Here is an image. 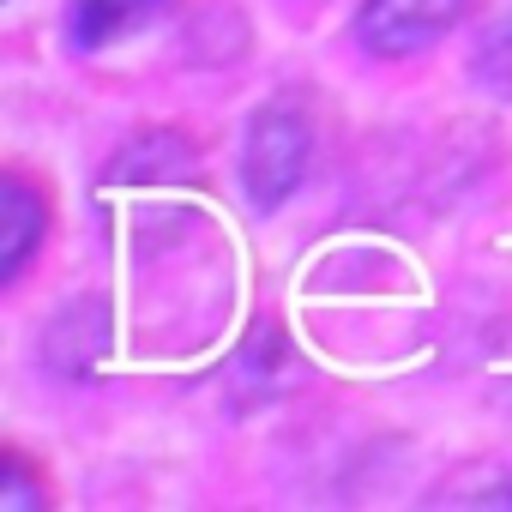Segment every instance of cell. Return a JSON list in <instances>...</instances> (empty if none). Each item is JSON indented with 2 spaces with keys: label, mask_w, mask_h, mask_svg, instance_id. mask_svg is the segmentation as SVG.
<instances>
[{
  "label": "cell",
  "mask_w": 512,
  "mask_h": 512,
  "mask_svg": "<svg viewBox=\"0 0 512 512\" xmlns=\"http://www.w3.org/2000/svg\"><path fill=\"white\" fill-rule=\"evenodd\" d=\"M308 163H314V121H308V109L296 97H278V103H266L247 121L241 187H247V199L260 211H278L308 181Z\"/></svg>",
  "instance_id": "cell-1"
},
{
  "label": "cell",
  "mask_w": 512,
  "mask_h": 512,
  "mask_svg": "<svg viewBox=\"0 0 512 512\" xmlns=\"http://www.w3.org/2000/svg\"><path fill=\"white\" fill-rule=\"evenodd\" d=\"M193 181H199V145H193L181 127H145V133H133V139L109 157L97 193H103V205L121 211L127 199L157 205L163 193L193 187Z\"/></svg>",
  "instance_id": "cell-2"
},
{
  "label": "cell",
  "mask_w": 512,
  "mask_h": 512,
  "mask_svg": "<svg viewBox=\"0 0 512 512\" xmlns=\"http://www.w3.org/2000/svg\"><path fill=\"white\" fill-rule=\"evenodd\" d=\"M476 0H362L356 13V43L374 61H410L422 49H434L446 31H458L470 19Z\"/></svg>",
  "instance_id": "cell-3"
},
{
  "label": "cell",
  "mask_w": 512,
  "mask_h": 512,
  "mask_svg": "<svg viewBox=\"0 0 512 512\" xmlns=\"http://www.w3.org/2000/svg\"><path fill=\"white\" fill-rule=\"evenodd\" d=\"M103 350H109V314H103L97 302L67 308V314L49 326V338H43V356H49L67 380H85Z\"/></svg>",
  "instance_id": "cell-4"
},
{
  "label": "cell",
  "mask_w": 512,
  "mask_h": 512,
  "mask_svg": "<svg viewBox=\"0 0 512 512\" xmlns=\"http://www.w3.org/2000/svg\"><path fill=\"white\" fill-rule=\"evenodd\" d=\"M43 229H49V199L25 175H7V235H0V247H7V260H0L7 284L31 266V253L43 247Z\"/></svg>",
  "instance_id": "cell-5"
},
{
  "label": "cell",
  "mask_w": 512,
  "mask_h": 512,
  "mask_svg": "<svg viewBox=\"0 0 512 512\" xmlns=\"http://www.w3.org/2000/svg\"><path fill=\"white\" fill-rule=\"evenodd\" d=\"M169 0H73V37L85 49H109L121 37H133L139 25H151Z\"/></svg>",
  "instance_id": "cell-6"
},
{
  "label": "cell",
  "mask_w": 512,
  "mask_h": 512,
  "mask_svg": "<svg viewBox=\"0 0 512 512\" xmlns=\"http://www.w3.org/2000/svg\"><path fill=\"white\" fill-rule=\"evenodd\" d=\"M470 73H476V85L488 97H512V13L482 31V43L470 55Z\"/></svg>",
  "instance_id": "cell-7"
},
{
  "label": "cell",
  "mask_w": 512,
  "mask_h": 512,
  "mask_svg": "<svg viewBox=\"0 0 512 512\" xmlns=\"http://www.w3.org/2000/svg\"><path fill=\"white\" fill-rule=\"evenodd\" d=\"M49 500H55V488H49V476H37V464L25 452L0 458V506H7V512H37Z\"/></svg>",
  "instance_id": "cell-8"
},
{
  "label": "cell",
  "mask_w": 512,
  "mask_h": 512,
  "mask_svg": "<svg viewBox=\"0 0 512 512\" xmlns=\"http://www.w3.org/2000/svg\"><path fill=\"white\" fill-rule=\"evenodd\" d=\"M434 500L440 506H512V470H470V482H452Z\"/></svg>",
  "instance_id": "cell-9"
}]
</instances>
